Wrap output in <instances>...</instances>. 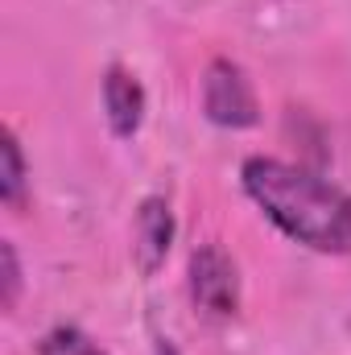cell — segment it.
I'll return each instance as SVG.
<instances>
[{
  "label": "cell",
  "mask_w": 351,
  "mask_h": 355,
  "mask_svg": "<svg viewBox=\"0 0 351 355\" xmlns=\"http://www.w3.org/2000/svg\"><path fill=\"white\" fill-rule=\"evenodd\" d=\"M186 289H190L194 310H203L207 318H236L240 306H244L240 265L215 240H207V244H198L190 252V261H186Z\"/></svg>",
  "instance_id": "obj_2"
},
{
  "label": "cell",
  "mask_w": 351,
  "mask_h": 355,
  "mask_svg": "<svg viewBox=\"0 0 351 355\" xmlns=\"http://www.w3.org/2000/svg\"><path fill=\"white\" fill-rule=\"evenodd\" d=\"M198 103H203V116L215 128H228V132L252 128L261 120L257 83H252V75L236 58H211L207 62L203 87H198Z\"/></svg>",
  "instance_id": "obj_3"
},
{
  "label": "cell",
  "mask_w": 351,
  "mask_h": 355,
  "mask_svg": "<svg viewBox=\"0 0 351 355\" xmlns=\"http://www.w3.org/2000/svg\"><path fill=\"white\" fill-rule=\"evenodd\" d=\"M0 310L12 314L17 302H21V289H25V272H21V257H17V244L12 240H0Z\"/></svg>",
  "instance_id": "obj_8"
},
{
  "label": "cell",
  "mask_w": 351,
  "mask_h": 355,
  "mask_svg": "<svg viewBox=\"0 0 351 355\" xmlns=\"http://www.w3.org/2000/svg\"><path fill=\"white\" fill-rule=\"evenodd\" d=\"M99 99H103V120H108L112 137H116V141H132V137L141 132L145 107H149L145 83H141L128 67L112 62V67L103 71V79H99Z\"/></svg>",
  "instance_id": "obj_5"
},
{
  "label": "cell",
  "mask_w": 351,
  "mask_h": 355,
  "mask_svg": "<svg viewBox=\"0 0 351 355\" xmlns=\"http://www.w3.org/2000/svg\"><path fill=\"white\" fill-rule=\"evenodd\" d=\"M178 236L174 207L166 194H145L132 211V265L141 277H157L162 265L170 261Z\"/></svg>",
  "instance_id": "obj_4"
},
{
  "label": "cell",
  "mask_w": 351,
  "mask_h": 355,
  "mask_svg": "<svg viewBox=\"0 0 351 355\" xmlns=\"http://www.w3.org/2000/svg\"><path fill=\"white\" fill-rule=\"evenodd\" d=\"M37 355H108L83 327L75 322H58L37 339Z\"/></svg>",
  "instance_id": "obj_7"
},
{
  "label": "cell",
  "mask_w": 351,
  "mask_h": 355,
  "mask_svg": "<svg viewBox=\"0 0 351 355\" xmlns=\"http://www.w3.org/2000/svg\"><path fill=\"white\" fill-rule=\"evenodd\" d=\"M0 202L17 215L29 207V162L12 124L0 128Z\"/></svg>",
  "instance_id": "obj_6"
},
{
  "label": "cell",
  "mask_w": 351,
  "mask_h": 355,
  "mask_svg": "<svg viewBox=\"0 0 351 355\" xmlns=\"http://www.w3.org/2000/svg\"><path fill=\"white\" fill-rule=\"evenodd\" d=\"M240 190L285 240L318 257H351V190L331 178L252 153L240 166Z\"/></svg>",
  "instance_id": "obj_1"
}]
</instances>
